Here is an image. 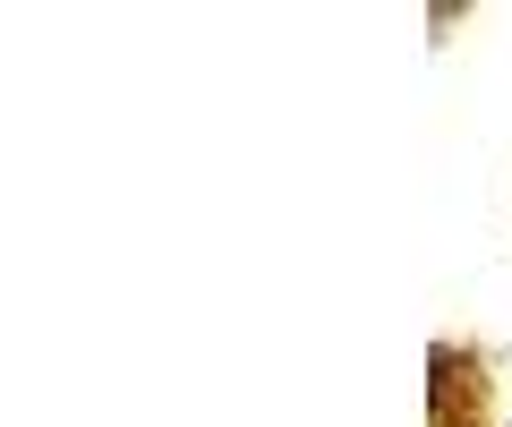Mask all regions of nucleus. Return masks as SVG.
<instances>
[]
</instances>
